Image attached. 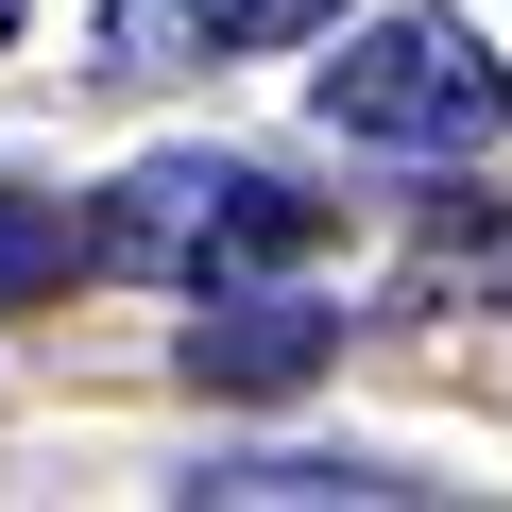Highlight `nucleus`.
Returning <instances> with one entry per match:
<instances>
[{"mask_svg":"<svg viewBox=\"0 0 512 512\" xmlns=\"http://www.w3.org/2000/svg\"><path fill=\"white\" fill-rule=\"evenodd\" d=\"M342 205H308L291 171L256 154H154L103 188L86 222V274H137V291H239V274H291V256H325Z\"/></svg>","mask_w":512,"mask_h":512,"instance_id":"f257e3e1","label":"nucleus"},{"mask_svg":"<svg viewBox=\"0 0 512 512\" xmlns=\"http://www.w3.org/2000/svg\"><path fill=\"white\" fill-rule=\"evenodd\" d=\"M205 495H410V478H359V461H239V478H205Z\"/></svg>","mask_w":512,"mask_h":512,"instance_id":"423d86ee","label":"nucleus"},{"mask_svg":"<svg viewBox=\"0 0 512 512\" xmlns=\"http://www.w3.org/2000/svg\"><path fill=\"white\" fill-rule=\"evenodd\" d=\"M342 359V325L325 308H274V291H205V325H188V376L205 393H308Z\"/></svg>","mask_w":512,"mask_h":512,"instance_id":"20e7f679","label":"nucleus"},{"mask_svg":"<svg viewBox=\"0 0 512 512\" xmlns=\"http://www.w3.org/2000/svg\"><path fill=\"white\" fill-rule=\"evenodd\" d=\"M0 35H18V0H0Z\"/></svg>","mask_w":512,"mask_h":512,"instance_id":"0eeeda50","label":"nucleus"},{"mask_svg":"<svg viewBox=\"0 0 512 512\" xmlns=\"http://www.w3.org/2000/svg\"><path fill=\"white\" fill-rule=\"evenodd\" d=\"M86 274V222L69 205H18V188H0V308H18V291H69Z\"/></svg>","mask_w":512,"mask_h":512,"instance_id":"39448f33","label":"nucleus"},{"mask_svg":"<svg viewBox=\"0 0 512 512\" xmlns=\"http://www.w3.org/2000/svg\"><path fill=\"white\" fill-rule=\"evenodd\" d=\"M308 103H325V137H359V154H495V137H512V69L478 52V18H444V0L342 35V69H325Z\"/></svg>","mask_w":512,"mask_h":512,"instance_id":"f03ea898","label":"nucleus"},{"mask_svg":"<svg viewBox=\"0 0 512 512\" xmlns=\"http://www.w3.org/2000/svg\"><path fill=\"white\" fill-rule=\"evenodd\" d=\"M325 18H342V0H103V52H120V86H188L222 52H291Z\"/></svg>","mask_w":512,"mask_h":512,"instance_id":"7ed1b4c3","label":"nucleus"}]
</instances>
